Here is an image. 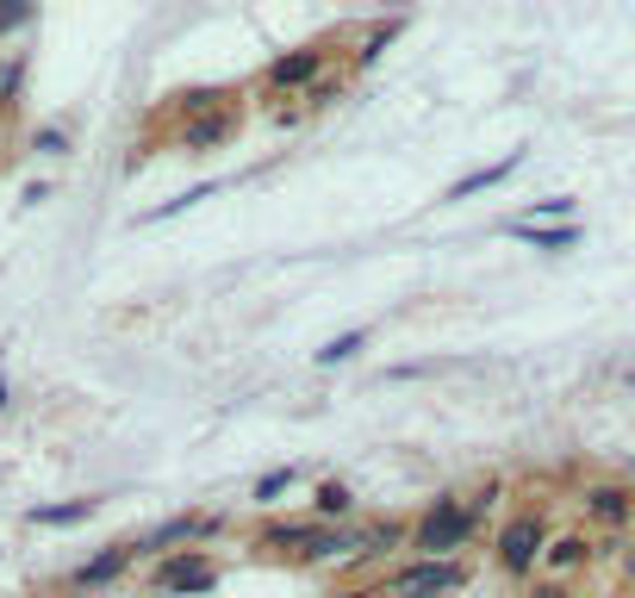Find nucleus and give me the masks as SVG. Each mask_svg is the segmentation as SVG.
<instances>
[{"mask_svg":"<svg viewBox=\"0 0 635 598\" xmlns=\"http://www.w3.org/2000/svg\"><path fill=\"white\" fill-rule=\"evenodd\" d=\"M474 536V505H455V499H436L417 518L412 530V549H424V561H455V549Z\"/></svg>","mask_w":635,"mask_h":598,"instance_id":"nucleus-1","label":"nucleus"},{"mask_svg":"<svg viewBox=\"0 0 635 598\" xmlns=\"http://www.w3.org/2000/svg\"><path fill=\"white\" fill-rule=\"evenodd\" d=\"M461 586H467V567L461 561H412L386 580V592L393 598H443V592H461Z\"/></svg>","mask_w":635,"mask_h":598,"instance_id":"nucleus-2","label":"nucleus"},{"mask_svg":"<svg viewBox=\"0 0 635 598\" xmlns=\"http://www.w3.org/2000/svg\"><path fill=\"white\" fill-rule=\"evenodd\" d=\"M542 555H548V530H542L536 511H524V518H511L505 530H498V567H505V574H517V580H524Z\"/></svg>","mask_w":635,"mask_h":598,"instance_id":"nucleus-3","label":"nucleus"},{"mask_svg":"<svg viewBox=\"0 0 635 598\" xmlns=\"http://www.w3.org/2000/svg\"><path fill=\"white\" fill-rule=\"evenodd\" d=\"M212 586H219V567H212L200 549L169 555V561L157 567V592H212Z\"/></svg>","mask_w":635,"mask_h":598,"instance_id":"nucleus-4","label":"nucleus"},{"mask_svg":"<svg viewBox=\"0 0 635 598\" xmlns=\"http://www.w3.org/2000/svg\"><path fill=\"white\" fill-rule=\"evenodd\" d=\"M312 81H324V50H293V57H274L269 63V88H312Z\"/></svg>","mask_w":635,"mask_h":598,"instance_id":"nucleus-5","label":"nucleus"},{"mask_svg":"<svg viewBox=\"0 0 635 598\" xmlns=\"http://www.w3.org/2000/svg\"><path fill=\"white\" fill-rule=\"evenodd\" d=\"M586 511H592V524H604V530H623V524L635 518V492L617 487V480H604V487L586 492Z\"/></svg>","mask_w":635,"mask_h":598,"instance_id":"nucleus-6","label":"nucleus"},{"mask_svg":"<svg viewBox=\"0 0 635 598\" xmlns=\"http://www.w3.org/2000/svg\"><path fill=\"white\" fill-rule=\"evenodd\" d=\"M138 555V542H119V549H107V555H94V561L75 574V586H107V580H119L125 574V561Z\"/></svg>","mask_w":635,"mask_h":598,"instance_id":"nucleus-7","label":"nucleus"},{"mask_svg":"<svg viewBox=\"0 0 635 598\" xmlns=\"http://www.w3.org/2000/svg\"><path fill=\"white\" fill-rule=\"evenodd\" d=\"M517 162H524V157L511 150V157H505V162H493V169H474V175H461L455 188H448V200H474L480 188H498V181H505V175L517 169Z\"/></svg>","mask_w":635,"mask_h":598,"instance_id":"nucleus-8","label":"nucleus"},{"mask_svg":"<svg viewBox=\"0 0 635 598\" xmlns=\"http://www.w3.org/2000/svg\"><path fill=\"white\" fill-rule=\"evenodd\" d=\"M231 126H238V112H206V119H193L188 126V150H212V143L231 138Z\"/></svg>","mask_w":635,"mask_h":598,"instance_id":"nucleus-9","label":"nucleus"},{"mask_svg":"<svg viewBox=\"0 0 635 598\" xmlns=\"http://www.w3.org/2000/svg\"><path fill=\"white\" fill-rule=\"evenodd\" d=\"M200 530H212L206 518H169V524H157V530L143 536L138 549H169V542H193Z\"/></svg>","mask_w":635,"mask_h":598,"instance_id":"nucleus-10","label":"nucleus"},{"mask_svg":"<svg viewBox=\"0 0 635 598\" xmlns=\"http://www.w3.org/2000/svg\"><path fill=\"white\" fill-rule=\"evenodd\" d=\"M542 561L555 567V574H573V567H586V561H592V542H586V536H555Z\"/></svg>","mask_w":635,"mask_h":598,"instance_id":"nucleus-11","label":"nucleus"},{"mask_svg":"<svg viewBox=\"0 0 635 598\" xmlns=\"http://www.w3.org/2000/svg\"><path fill=\"white\" fill-rule=\"evenodd\" d=\"M318 524H274L269 536H262V542H269V549H300V555H312L318 549Z\"/></svg>","mask_w":635,"mask_h":598,"instance_id":"nucleus-12","label":"nucleus"},{"mask_svg":"<svg viewBox=\"0 0 635 598\" xmlns=\"http://www.w3.org/2000/svg\"><path fill=\"white\" fill-rule=\"evenodd\" d=\"M293 480H300V468H293V461H286V468H269L262 480H255V492H250V499H255V505H274L286 487H293Z\"/></svg>","mask_w":635,"mask_h":598,"instance_id":"nucleus-13","label":"nucleus"},{"mask_svg":"<svg viewBox=\"0 0 635 598\" xmlns=\"http://www.w3.org/2000/svg\"><path fill=\"white\" fill-rule=\"evenodd\" d=\"M312 511L318 518H350V487H343V480H324L318 499H312Z\"/></svg>","mask_w":635,"mask_h":598,"instance_id":"nucleus-14","label":"nucleus"},{"mask_svg":"<svg viewBox=\"0 0 635 598\" xmlns=\"http://www.w3.org/2000/svg\"><path fill=\"white\" fill-rule=\"evenodd\" d=\"M81 518H94V499H75V505H38L32 524H81Z\"/></svg>","mask_w":635,"mask_h":598,"instance_id":"nucleus-15","label":"nucleus"},{"mask_svg":"<svg viewBox=\"0 0 635 598\" xmlns=\"http://www.w3.org/2000/svg\"><path fill=\"white\" fill-rule=\"evenodd\" d=\"M362 343H367V331H343V337H331V343L318 349V362L331 368V362H350V356H362Z\"/></svg>","mask_w":635,"mask_h":598,"instance_id":"nucleus-16","label":"nucleus"},{"mask_svg":"<svg viewBox=\"0 0 635 598\" xmlns=\"http://www.w3.org/2000/svg\"><path fill=\"white\" fill-rule=\"evenodd\" d=\"M511 231H517V237H530L536 250H567V243H573V225H555V231H536V225H524V219H517Z\"/></svg>","mask_w":635,"mask_h":598,"instance_id":"nucleus-17","label":"nucleus"},{"mask_svg":"<svg viewBox=\"0 0 635 598\" xmlns=\"http://www.w3.org/2000/svg\"><path fill=\"white\" fill-rule=\"evenodd\" d=\"M524 598H573V592H567V586H561V580H536V586H530Z\"/></svg>","mask_w":635,"mask_h":598,"instance_id":"nucleus-18","label":"nucleus"},{"mask_svg":"<svg viewBox=\"0 0 635 598\" xmlns=\"http://www.w3.org/2000/svg\"><path fill=\"white\" fill-rule=\"evenodd\" d=\"M393 32H399V26H386V32H374V38H367V44H362V63H374V57L386 50V38H393Z\"/></svg>","mask_w":635,"mask_h":598,"instance_id":"nucleus-19","label":"nucleus"},{"mask_svg":"<svg viewBox=\"0 0 635 598\" xmlns=\"http://www.w3.org/2000/svg\"><path fill=\"white\" fill-rule=\"evenodd\" d=\"M38 150H44V157H63V131H38Z\"/></svg>","mask_w":635,"mask_h":598,"instance_id":"nucleus-20","label":"nucleus"},{"mask_svg":"<svg viewBox=\"0 0 635 598\" xmlns=\"http://www.w3.org/2000/svg\"><path fill=\"white\" fill-rule=\"evenodd\" d=\"M336 598H381V592H367V586H355V592H336Z\"/></svg>","mask_w":635,"mask_h":598,"instance_id":"nucleus-21","label":"nucleus"},{"mask_svg":"<svg viewBox=\"0 0 635 598\" xmlns=\"http://www.w3.org/2000/svg\"><path fill=\"white\" fill-rule=\"evenodd\" d=\"M629 580H635V555H629Z\"/></svg>","mask_w":635,"mask_h":598,"instance_id":"nucleus-22","label":"nucleus"}]
</instances>
